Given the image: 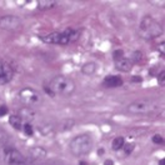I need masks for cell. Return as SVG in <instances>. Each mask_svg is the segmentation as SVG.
<instances>
[{"label": "cell", "instance_id": "2e32d148", "mask_svg": "<svg viewBox=\"0 0 165 165\" xmlns=\"http://www.w3.org/2000/svg\"><path fill=\"white\" fill-rule=\"evenodd\" d=\"M124 144H125V139H124L123 136H118V138H115L114 140H113V143H111V148H113V150L118 151V150L123 149Z\"/></svg>", "mask_w": 165, "mask_h": 165}, {"label": "cell", "instance_id": "603a6c76", "mask_svg": "<svg viewBox=\"0 0 165 165\" xmlns=\"http://www.w3.org/2000/svg\"><path fill=\"white\" fill-rule=\"evenodd\" d=\"M153 143L159 144V145H160V144H163V143H164V139H163V136H161V135H158V134H157V135H154V136H153Z\"/></svg>", "mask_w": 165, "mask_h": 165}, {"label": "cell", "instance_id": "3957f363", "mask_svg": "<svg viewBox=\"0 0 165 165\" xmlns=\"http://www.w3.org/2000/svg\"><path fill=\"white\" fill-rule=\"evenodd\" d=\"M93 140L88 134H81L70 141V151L74 157H82L91 151Z\"/></svg>", "mask_w": 165, "mask_h": 165}, {"label": "cell", "instance_id": "ffe728a7", "mask_svg": "<svg viewBox=\"0 0 165 165\" xmlns=\"http://www.w3.org/2000/svg\"><path fill=\"white\" fill-rule=\"evenodd\" d=\"M123 58H124V51L120 50V49H119V50H115L114 53H113V59H114L115 61H116V60H120V59H123Z\"/></svg>", "mask_w": 165, "mask_h": 165}, {"label": "cell", "instance_id": "7a4b0ae2", "mask_svg": "<svg viewBox=\"0 0 165 165\" xmlns=\"http://www.w3.org/2000/svg\"><path fill=\"white\" fill-rule=\"evenodd\" d=\"M49 88H50V91L53 93V94L69 96V95L73 94L74 90H75V82H74V80H71L68 76L58 75V76H55L50 80Z\"/></svg>", "mask_w": 165, "mask_h": 165}, {"label": "cell", "instance_id": "9c48e42d", "mask_svg": "<svg viewBox=\"0 0 165 165\" xmlns=\"http://www.w3.org/2000/svg\"><path fill=\"white\" fill-rule=\"evenodd\" d=\"M103 85L105 88H119L123 85V79L120 76H116V75H110V76H106L103 81Z\"/></svg>", "mask_w": 165, "mask_h": 165}, {"label": "cell", "instance_id": "ba28073f", "mask_svg": "<svg viewBox=\"0 0 165 165\" xmlns=\"http://www.w3.org/2000/svg\"><path fill=\"white\" fill-rule=\"evenodd\" d=\"M24 161H26V160L16 149H13V148L5 149V163L8 165H18V164L24 163Z\"/></svg>", "mask_w": 165, "mask_h": 165}, {"label": "cell", "instance_id": "52a82bcc", "mask_svg": "<svg viewBox=\"0 0 165 165\" xmlns=\"http://www.w3.org/2000/svg\"><path fill=\"white\" fill-rule=\"evenodd\" d=\"M41 40L46 44H54V45H68L70 43L69 38L64 33H58V32L43 35L41 36Z\"/></svg>", "mask_w": 165, "mask_h": 165}, {"label": "cell", "instance_id": "277c9868", "mask_svg": "<svg viewBox=\"0 0 165 165\" xmlns=\"http://www.w3.org/2000/svg\"><path fill=\"white\" fill-rule=\"evenodd\" d=\"M159 110V103L155 100H149V99H140L133 101L128 106V111L135 115H145L151 114Z\"/></svg>", "mask_w": 165, "mask_h": 165}, {"label": "cell", "instance_id": "ac0fdd59", "mask_svg": "<svg viewBox=\"0 0 165 165\" xmlns=\"http://www.w3.org/2000/svg\"><path fill=\"white\" fill-rule=\"evenodd\" d=\"M24 131L28 136H33V134H34V130H33V126L30 125V123H26L24 124Z\"/></svg>", "mask_w": 165, "mask_h": 165}, {"label": "cell", "instance_id": "484cf974", "mask_svg": "<svg viewBox=\"0 0 165 165\" xmlns=\"http://www.w3.org/2000/svg\"><path fill=\"white\" fill-rule=\"evenodd\" d=\"M104 165H114V161L110 160V159H108V160L104 161Z\"/></svg>", "mask_w": 165, "mask_h": 165}, {"label": "cell", "instance_id": "d4e9b609", "mask_svg": "<svg viewBox=\"0 0 165 165\" xmlns=\"http://www.w3.org/2000/svg\"><path fill=\"white\" fill-rule=\"evenodd\" d=\"M8 111H9L8 106H5V105H0V116L6 115V114H8Z\"/></svg>", "mask_w": 165, "mask_h": 165}, {"label": "cell", "instance_id": "4316f807", "mask_svg": "<svg viewBox=\"0 0 165 165\" xmlns=\"http://www.w3.org/2000/svg\"><path fill=\"white\" fill-rule=\"evenodd\" d=\"M143 79L140 78V76H133L131 78V81H141Z\"/></svg>", "mask_w": 165, "mask_h": 165}, {"label": "cell", "instance_id": "4fadbf2b", "mask_svg": "<svg viewBox=\"0 0 165 165\" xmlns=\"http://www.w3.org/2000/svg\"><path fill=\"white\" fill-rule=\"evenodd\" d=\"M95 71H96V64L93 63V61H90V63H85L81 66V73L84 75L90 76L93 74H95Z\"/></svg>", "mask_w": 165, "mask_h": 165}, {"label": "cell", "instance_id": "5b68a950", "mask_svg": "<svg viewBox=\"0 0 165 165\" xmlns=\"http://www.w3.org/2000/svg\"><path fill=\"white\" fill-rule=\"evenodd\" d=\"M19 99L24 105H26L29 108L39 104V103L41 101V96H40L39 93L36 90H34V89H30V88H25L23 90H20Z\"/></svg>", "mask_w": 165, "mask_h": 165}, {"label": "cell", "instance_id": "5bb4252c", "mask_svg": "<svg viewBox=\"0 0 165 165\" xmlns=\"http://www.w3.org/2000/svg\"><path fill=\"white\" fill-rule=\"evenodd\" d=\"M55 5H56V2H54V0H40V2H38V9L40 10L53 9Z\"/></svg>", "mask_w": 165, "mask_h": 165}, {"label": "cell", "instance_id": "6da1fadb", "mask_svg": "<svg viewBox=\"0 0 165 165\" xmlns=\"http://www.w3.org/2000/svg\"><path fill=\"white\" fill-rule=\"evenodd\" d=\"M138 32H139V35L143 39L151 40V39H155V38H158V36H160L163 34V26L154 18L144 16L140 20Z\"/></svg>", "mask_w": 165, "mask_h": 165}, {"label": "cell", "instance_id": "44dd1931", "mask_svg": "<svg viewBox=\"0 0 165 165\" xmlns=\"http://www.w3.org/2000/svg\"><path fill=\"white\" fill-rule=\"evenodd\" d=\"M158 84L160 85V86H164L165 85V71L163 70L161 73L159 74V76H158Z\"/></svg>", "mask_w": 165, "mask_h": 165}, {"label": "cell", "instance_id": "30bf717a", "mask_svg": "<svg viewBox=\"0 0 165 165\" xmlns=\"http://www.w3.org/2000/svg\"><path fill=\"white\" fill-rule=\"evenodd\" d=\"M115 68L119 71H123V73H129V71L133 69V61L130 59L123 58V59L115 61Z\"/></svg>", "mask_w": 165, "mask_h": 165}, {"label": "cell", "instance_id": "d6986e66", "mask_svg": "<svg viewBox=\"0 0 165 165\" xmlns=\"http://www.w3.org/2000/svg\"><path fill=\"white\" fill-rule=\"evenodd\" d=\"M124 151H125V154L126 155H129L130 153H133V150H134V148H135V145H134L133 143H130V144H124Z\"/></svg>", "mask_w": 165, "mask_h": 165}, {"label": "cell", "instance_id": "8fae6325", "mask_svg": "<svg viewBox=\"0 0 165 165\" xmlns=\"http://www.w3.org/2000/svg\"><path fill=\"white\" fill-rule=\"evenodd\" d=\"M19 116L25 120H33L35 118V111L33 109H30L29 106H25V108H22L19 110Z\"/></svg>", "mask_w": 165, "mask_h": 165}, {"label": "cell", "instance_id": "7c38bea8", "mask_svg": "<svg viewBox=\"0 0 165 165\" xmlns=\"http://www.w3.org/2000/svg\"><path fill=\"white\" fill-rule=\"evenodd\" d=\"M29 154H30V158H32V159H36V160L38 159H44L45 155H46V150L43 149V148H40V146H38V148L30 149Z\"/></svg>", "mask_w": 165, "mask_h": 165}, {"label": "cell", "instance_id": "e0dca14e", "mask_svg": "<svg viewBox=\"0 0 165 165\" xmlns=\"http://www.w3.org/2000/svg\"><path fill=\"white\" fill-rule=\"evenodd\" d=\"M64 34L69 38L70 43H73V41L78 40V38H79V33H78V32H75V30H73V29H66L65 32H64Z\"/></svg>", "mask_w": 165, "mask_h": 165}, {"label": "cell", "instance_id": "cb8c5ba5", "mask_svg": "<svg viewBox=\"0 0 165 165\" xmlns=\"http://www.w3.org/2000/svg\"><path fill=\"white\" fill-rule=\"evenodd\" d=\"M141 58H143V54L140 53V51H135V53H134V55H133V60L136 61V63H139Z\"/></svg>", "mask_w": 165, "mask_h": 165}, {"label": "cell", "instance_id": "7402d4cb", "mask_svg": "<svg viewBox=\"0 0 165 165\" xmlns=\"http://www.w3.org/2000/svg\"><path fill=\"white\" fill-rule=\"evenodd\" d=\"M9 70H10V69L3 63V61H0V76H3L5 73H8Z\"/></svg>", "mask_w": 165, "mask_h": 165}, {"label": "cell", "instance_id": "f1b7e54d", "mask_svg": "<svg viewBox=\"0 0 165 165\" xmlns=\"http://www.w3.org/2000/svg\"><path fill=\"white\" fill-rule=\"evenodd\" d=\"M79 165H88V164H86L85 161H80V163H79Z\"/></svg>", "mask_w": 165, "mask_h": 165}, {"label": "cell", "instance_id": "9a60e30c", "mask_svg": "<svg viewBox=\"0 0 165 165\" xmlns=\"http://www.w3.org/2000/svg\"><path fill=\"white\" fill-rule=\"evenodd\" d=\"M9 124L12 125L14 129L16 130H20L22 129V118L19 115H10L9 118Z\"/></svg>", "mask_w": 165, "mask_h": 165}, {"label": "cell", "instance_id": "f546056e", "mask_svg": "<svg viewBox=\"0 0 165 165\" xmlns=\"http://www.w3.org/2000/svg\"><path fill=\"white\" fill-rule=\"evenodd\" d=\"M18 165H28V163H26V161H24V163H20V164H18Z\"/></svg>", "mask_w": 165, "mask_h": 165}, {"label": "cell", "instance_id": "83f0119b", "mask_svg": "<svg viewBox=\"0 0 165 165\" xmlns=\"http://www.w3.org/2000/svg\"><path fill=\"white\" fill-rule=\"evenodd\" d=\"M164 164H165V160H164V159H161V160L159 161V165H164Z\"/></svg>", "mask_w": 165, "mask_h": 165}, {"label": "cell", "instance_id": "8992f818", "mask_svg": "<svg viewBox=\"0 0 165 165\" xmlns=\"http://www.w3.org/2000/svg\"><path fill=\"white\" fill-rule=\"evenodd\" d=\"M22 20L15 15H4L0 18V28L8 30V32H14L22 28Z\"/></svg>", "mask_w": 165, "mask_h": 165}]
</instances>
